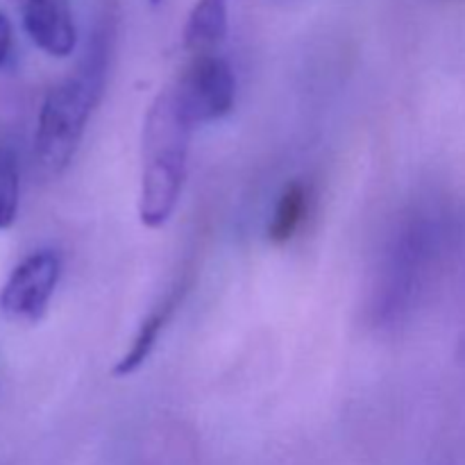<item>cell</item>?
<instances>
[{
    "label": "cell",
    "mask_w": 465,
    "mask_h": 465,
    "mask_svg": "<svg viewBox=\"0 0 465 465\" xmlns=\"http://www.w3.org/2000/svg\"><path fill=\"white\" fill-rule=\"evenodd\" d=\"M193 127L180 116L171 91H163L150 104L141 145L139 218L150 230L171 221L186 180L189 139Z\"/></svg>",
    "instance_id": "obj_1"
},
{
    "label": "cell",
    "mask_w": 465,
    "mask_h": 465,
    "mask_svg": "<svg viewBox=\"0 0 465 465\" xmlns=\"http://www.w3.org/2000/svg\"><path fill=\"white\" fill-rule=\"evenodd\" d=\"M62 275V262L53 250H39L23 259L0 289V313L12 322H39Z\"/></svg>",
    "instance_id": "obj_4"
},
{
    "label": "cell",
    "mask_w": 465,
    "mask_h": 465,
    "mask_svg": "<svg viewBox=\"0 0 465 465\" xmlns=\"http://www.w3.org/2000/svg\"><path fill=\"white\" fill-rule=\"evenodd\" d=\"M21 21L32 44L50 57L64 59L75 50L77 27L71 0H21Z\"/></svg>",
    "instance_id": "obj_5"
},
{
    "label": "cell",
    "mask_w": 465,
    "mask_h": 465,
    "mask_svg": "<svg viewBox=\"0 0 465 465\" xmlns=\"http://www.w3.org/2000/svg\"><path fill=\"white\" fill-rule=\"evenodd\" d=\"M12 45H14L12 23H9V18L0 12V68L7 64L9 54H12Z\"/></svg>",
    "instance_id": "obj_10"
},
{
    "label": "cell",
    "mask_w": 465,
    "mask_h": 465,
    "mask_svg": "<svg viewBox=\"0 0 465 465\" xmlns=\"http://www.w3.org/2000/svg\"><path fill=\"white\" fill-rule=\"evenodd\" d=\"M309 212V186L304 182H291L282 191L275 204L271 223H268V241L272 245H284L298 234Z\"/></svg>",
    "instance_id": "obj_8"
},
{
    "label": "cell",
    "mask_w": 465,
    "mask_h": 465,
    "mask_svg": "<svg viewBox=\"0 0 465 465\" xmlns=\"http://www.w3.org/2000/svg\"><path fill=\"white\" fill-rule=\"evenodd\" d=\"M184 295H186V282H182V284H177L175 289L166 295V300H163L159 307H154L153 312H150V316L145 318V321L141 322L139 330H136L130 350H127V352L118 359L116 366H114L112 371L114 377H121L123 380V377L134 375V372L148 361L154 345H157L159 336H162V331L166 330L168 321H171L175 309L182 304Z\"/></svg>",
    "instance_id": "obj_6"
},
{
    "label": "cell",
    "mask_w": 465,
    "mask_h": 465,
    "mask_svg": "<svg viewBox=\"0 0 465 465\" xmlns=\"http://www.w3.org/2000/svg\"><path fill=\"white\" fill-rule=\"evenodd\" d=\"M162 3V0H150V5H159Z\"/></svg>",
    "instance_id": "obj_11"
},
{
    "label": "cell",
    "mask_w": 465,
    "mask_h": 465,
    "mask_svg": "<svg viewBox=\"0 0 465 465\" xmlns=\"http://www.w3.org/2000/svg\"><path fill=\"white\" fill-rule=\"evenodd\" d=\"M21 171L18 157L9 145H0V232L9 230L18 216Z\"/></svg>",
    "instance_id": "obj_9"
},
{
    "label": "cell",
    "mask_w": 465,
    "mask_h": 465,
    "mask_svg": "<svg viewBox=\"0 0 465 465\" xmlns=\"http://www.w3.org/2000/svg\"><path fill=\"white\" fill-rule=\"evenodd\" d=\"M171 91L180 116L191 127L221 121L234 109L236 77L230 64L218 54L191 59Z\"/></svg>",
    "instance_id": "obj_3"
},
{
    "label": "cell",
    "mask_w": 465,
    "mask_h": 465,
    "mask_svg": "<svg viewBox=\"0 0 465 465\" xmlns=\"http://www.w3.org/2000/svg\"><path fill=\"white\" fill-rule=\"evenodd\" d=\"M227 0H198L184 25V48L193 57L216 54L227 36Z\"/></svg>",
    "instance_id": "obj_7"
},
{
    "label": "cell",
    "mask_w": 465,
    "mask_h": 465,
    "mask_svg": "<svg viewBox=\"0 0 465 465\" xmlns=\"http://www.w3.org/2000/svg\"><path fill=\"white\" fill-rule=\"evenodd\" d=\"M103 86L104 57L103 50H95L84 66L45 94L35 132V159L41 171L59 175L73 162Z\"/></svg>",
    "instance_id": "obj_2"
}]
</instances>
